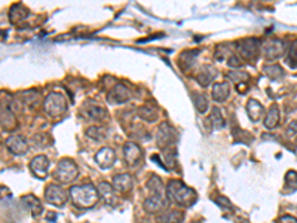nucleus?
Segmentation results:
<instances>
[{"label": "nucleus", "mask_w": 297, "mask_h": 223, "mask_svg": "<svg viewBox=\"0 0 297 223\" xmlns=\"http://www.w3.org/2000/svg\"><path fill=\"white\" fill-rule=\"evenodd\" d=\"M167 195L180 207H192L198 199L196 192L180 180H171L167 184Z\"/></svg>", "instance_id": "nucleus-1"}, {"label": "nucleus", "mask_w": 297, "mask_h": 223, "mask_svg": "<svg viewBox=\"0 0 297 223\" xmlns=\"http://www.w3.org/2000/svg\"><path fill=\"white\" fill-rule=\"evenodd\" d=\"M69 195H70L73 204L79 208L94 207L97 204L98 198H100L98 189L91 183L81 184V186H72L70 190H69Z\"/></svg>", "instance_id": "nucleus-2"}, {"label": "nucleus", "mask_w": 297, "mask_h": 223, "mask_svg": "<svg viewBox=\"0 0 297 223\" xmlns=\"http://www.w3.org/2000/svg\"><path fill=\"white\" fill-rule=\"evenodd\" d=\"M43 110L45 113L52 118V119H58L61 118L66 112H67V101L66 97L61 92H51L45 101H43Z\"/></svg>", "instance_id": "nucleus-3"}, {"label": "nucleus", "mask_w": 297, "mask_h": 223, "mask_svg": "<svg viewBox=\"0 0 297 223\" xmlns=\"http://www.w3.org/2000/svg\"><path fill=\"white\" fill-rule=\"evenodd\" d=\"M55 178L61 183H72L73 180H76V177L79 176V170H78V165L75 164L73 159H61L57 165V170H55Z\"/></svg>", "instance_id": "nucleus-4"}, {"label": "nucleus", "mask_w": 297, "mask_h": 223, "mask_svg": "<svg viewBox=\"0 0 297 223\" xmlns=\"http://www.w3.org/2000/svg\"><path fill=\"white\" fill-rule=\"evenodd\" d=\"M45 199L51 205L55 207H64L69 201V195L60 184H49L45 189Z\"/></svg>", "instance_id": "nucleus-5"}, {"label": "nucleus", "mask_w": 297, "mask_h": 223, "mask_svg": "<svg viewBox=\"0 0 297 223\" xmlns=\"http://www.w3.org/2000/svg\"><path fill=\"white\" fill-rule=\"evenodd\" d=\"M260 51V44L257 39H245L236 44V52L245 61H253L257 58Z\"/></svg>", "instance_id": "nucleus-6"}, {"label": "nucleus", "mask_w": 297, "mask_h": 223, "mask_svg": "<svg viewBox=\"0 0 297 223\" xmlns=\"http://www.w3.org/2000/svg\"><path fill=\"white\" fill-rule=\"evenodd\" d=\"M5 146H6V149H8L12 155H15V156H23V155H26L27 150H29L27 140H26V137H23V135H9V137L6 138V141H5Z\"/></svg>", "instance_id": "nucleus-7"}, {"label": "nucleus", "mask_w": 297, "mask_h": 223, "mask_svg": "<svg viewBox=\"0 0 297 223\" xmlns=\"http://www.w3.org/2000/svg\"><path fill=\"white\" fill-rule=\"evenodd\" d=\"M261 51H263L266 60L273 61V60H276V58H279V57L284 55V52H285V44L282 41H278V39L267 41V42H264V44L261 45Z\"/></svg>", "instance_id": "nucleus-8"}, {"label": "nucleus", "mask_w": 297, "mask_h": 223, "mask_svg": "<svg viewBox=\"0 0 297 223\" xmlns=\"http://www.w3.org/2000/svg\"><path fill=\"white\" fill-rule=\"evenodd\" d=\"M124 159L129 167H135L141 162L143 159V150L141 147L134 143V141H128L124 144Z\"/></svg>", "instance_id": "nucleus-9"}, {"label": "nucleus", "mask_w": 297, "mask_h": 223, "mask_svg": "<svg viewBox=\"0 0 297 223\" xmlns=\"http://www.w3.org/2000/svg\"><path fill=\"white\" fill-rule=\"evenodd\" d=\"M175 140H177V131L167 122L161 124V127L158 130V144H159V147H162V149L171 147L172 143H175Z\"/></svg>", "instance_id": "nucleus-10"}, {"label": "nucleus", "mask_w": 297, "mask_h": 223, "mask_svg": "<svg viewBox=\"0 0 297 223\" xmlns=\"http://www.w3.org/2000/svg\"><path fill=\"white\" fill-rule=\"evenodd\" d=\"M48 170H49V159L45 155H38L32 159L30 171L36 178L43 180L48 177Z\"/></svg>", "instance_id": "nucleus-11"}, {"label": "nucleus", "mask_w": 297, "mask_h": 223, "mask_svg": "<svg viewBox=\"0 0 297 223\" xmlns=\"http://www.w3.org/2000/svg\"><path fill=\"white\" fill-rule=\"evenodd\" d=\"M129 98H131V91L122 84L112 87L107 92V101L110 104H122V103H127Z\"/></svg>", "instance_id": "nucleus-12"}, {"label": "nucleus", "mask_w": 297, "mask_h": 223, "mask_svg": "<svg viewBox=\"0 0 297 223\" xmlns=\"http://www.w3.org/2000/svg\"><path fill=\"white\" fill-rule=\"evenodd\" d=\"M115 159H116V155H115V150H113L112 147H103V149L98 150L97 155H95V162H97L101 168H104V170L113 167Z\"/></svg>", "instance_id": "nucleus-13"}, {"label": "nucleus", "mask_w": 297, "mask_h": 223, "mask_svg": "<svg viewBox=\"0 0 297 223\" xmlns=\"http://www.w3.org/2000/svg\"><path fill=\"white\" fill-rule=\"evenodd\" d=\"M21 202H23V205L29 210V213H30L33 217H38V216H41L43 213L42 202H41V199L36 198L35 195H24V196L21 198Z\"/></svg>", "instance_id": "nucleus-14"}, {"label": "nucleus", "mask_w": 297, "mask_h": 223, "mask_svg": "<svg viewBox=\"0 0 297 223\" xmlns=\"http://www.w3.org/2000/svg\"><path fill=\"white\" fill-rule=\"evenodd\" d=\"M84 115L91 121H103L107 115L106 109L95 103H86L84 107Z\"/></svg>", "instance_id": "nucleus-15"}, {"label": "nucleus", "mask_w": 297, "mask_h": 223, "mask_svg": "<svg viewBox=\"0 0 297 223\" xmlns=\"http://www.w3.org/2000/svg\"><path fill=\"white\" fill-rule=\"evenodd\" d=\"M17 127L15 112L6 104V107L2 104V130L3 131H12Z\"/></svg>", "instance_id": "nucleus-16"}, {"label": "nucleus", "mask_w": 297, "mask_h": 223, "mask_svg": "<svg viewBox=\"0 0 297 223\" xmlns=\"http://www.w3.org/2000/svg\"><path fill=\"white\" fill-rule=\"evenodd\" d=\"M143 207H144V210H146L147 213L155 214V213L161 211V210L165 207V202H164V198H162L161 195H152V196H149L147 199H144Z\"/></svg>", "instance_id": "nucleus-17"}, {"label": "nucleus", "mask_w": 297, "mask_h": 223, "mask_svg": "<svg viewBox=\"0 0 297 223\" xmlns=\"http://www.w3.org/2000/svg\"><path fill=\"white\" fill-rule=\"evenodd\" d=\"M229 94H230V87H229L227 82H217V84H214L211 91V97L214 101L224 103L227 100Z\"/></svg>", "instance_id": "nucleus-18"}, {"label": "nucleus", "mask_w": 297, "mask_h": 223, "mask_svg": "<svg viewBox=\"0 0 297 223\" xmlns=\"http://www.w3.org/2000/svg\"><path fill=\"white\" fill-rule=\"evenodd\" d=\"M132 184H134V180L131 177V174L128 173H122V174H118L113 177V187L118 190V192H128L132 189Z\"/></svg>", "instance_id": "nucleus-19"}, {"label": "nucleus", "mask_w": 297, "mask_h": 223, "mask_svg": "<svg viewBox=\"0 0 297 223\" xmlns=\"http://www.w3.org/2000/svg\"><path fill=\"white\" fill-rule=\"evenodd\" d=\"M279 119H281V113H279V107L276 104H273L269 112H267V116L264 118V127L267 130H273L278 124H279Z\"/></svg>", "instance_id": "nucleus-20"}, {"label": "nucleus", "mask_w": 297, "mask_h": 223, "mask_svg": "<svg viewBox=\"0 0 297 223\" xmlns=\"http://www.w3.org/2000/svg\"><path fill=\"white\" fill-rule=\"evenodd\" d=\"M263 112H264V109H263V106L257 100H254V98L248 100V103H247V115H248V118L253 122H257L261 118Z\"/></svg>", "instance_id": "nucleus-21"}, {"label": "nucleus", "mask_w": 297, "mask_h": 223, "mask_svg": "<svg viewBox=\"0 0 297 223\" xmlns=\"http://www.w3.org/2000/svg\"><path fill=\"white\" fill-rule=\"evenodd\" d=\"M98 193L101 196V199H104L106 204H113V184L110 183H106V181H101L98 184Z\"/></svg>", "instance_id": "nucleus-22"}, {"label": "nucleus", "mask_w": 297, "mask_h": 223, "mask_svg": "<svg viewBox=\"0 0 297 223\" xmlns=\"http://www.w3.org/2000/svg\"><path fill=\"white\" fill-rule=\"evenodd\" d=\"M184 219V214L181 211H167L158 216L156 222L158 223H181Z\"/></svg>", "instance_id": "nucleus-23"}, {"label": "nucleus", "mask_w": 297, "mask_h": 223, "mask_svg": "<svg viewBox=\"0 0 297 223\" xmlns=\"http://www.w3.org/2000/svg\"><path fill=\"white\" fill-rule=\"evenodd\" d=\"M27 15H29L27 9L23 8L21 5H15V6H12V9L9 11V20H11V23H14V24L23 21Z\"/></svg>", "instance_id": "nucleus-24"}, {"label": "nucleus", "mask_w": 297, "mask_h": 223, "mask_svg": "<svg viewBox=\"0 0 297 223\" xmlns=\"http://www.w3.org/2000/svg\"><path fill=\"white\" fill-rule=\"evenodd\" d=\"M147 189L153 195H161V196H162L164 190H167V187H164V184H162V180L155 174L147 180Z\"/></svg>", "instance_id": "nucleus-25"}, {"label": "nucleus", "mask_w": 297, "mask_h": 223, "mask_svg": "<svg viewBox=\"0 0 297 223\" xmlns=\"http://www.w3.org/2000/svg\"><path fill=\"white\" fill-rule=\"evenodd\" d=\"M39 100H41V97H39V94L36 92V91H26V92H23L21 94V103H24L27 107H36L38 104H39Z\"/></svg>", "instance_id": "nucleus-26"}, {"label": "nucleus", "mask_w": 297, "mask_h": 223, "mask_svg": "<svg viewBox=\"0 0 297 223\" xmlns=\"http://www.w3.org/2000/svg\"><path fill=\"white\" fill-rule=\"evenodd\" d=\"M137 115L146 122H153V121L158 119V112L153 107H150V106H141L137 110Z\"/></svg>", "instance_id": "nucleus-27"}, {"label": "nucleus", "mask_w": 297, "mask_h": 223, "mask_svg": "<svg viewBox=\"0 0 297 223\" xmlns=\"http://www.w3.org/2000/svg\"><path fill=\"white\" fill-rule=\"evenodd\" d=\"M212 79H214V72H212V69H210V67H204V70L196 76L198 84L202 85V87H208L211 84Z\"/></svg>", "instance_id": "nucleus-28"}, {"label": "nucleus", "mask_w": 297, "mask_h": 223, "mask_svg": "<svg viewBox=\"0 0 297 223\" xmlns=\"http://www.w3.org/2000/svg\"><path fill=\"white\" fill-rule=\"evenodd\" d=\"M210 124H211L214 130H221L224 127V118L221 116V113L217 107L212 109L211 115H210Z\"/></svg>", "instance_id": "nucleus-29"}, {"label": "nucleus", "mask_w": 297, "mask_h": 223, "mask_svg": "<svg viewBox=\"0 0 297 223\" xmlns=\"http://www.w3.org/2000/svg\"><path fill=\"white\" fill-rule=\"evenodd\" d=\"M264 73L270 78V79H279L284 76V70L281 66L278 64H270V66H266L264 67Z\"/></svg>", "instance_id": "nucleus-30"}, {"label": "nucleus", "mask_w": 297, "mask_h": 223, "mask_svg": "<svg viewBox=\"0 0 297 223\" xmlns=\"http://www.w3.org/2000/svg\"><path fill=\"white\" fill-rule=\"evenodd\" d=\"M195 104L199 113H205L208 110V98L204 94H196L195 97Z\"/></svg>", "instance_id": "nucleus-31"}, {"label": "nucleus", "mask_w": 297, "mask_h": 223, "mask_svg": "<svg viewBox=\"0 0 297 223\" xmlns=\"http://www.w3.org/2000/svg\"><path fill=\"white\" fill-rule=\"evenodd\" d=\"M287 64L291 69H297V42L291 45L287 52Z\"/></svg>", "instance_id": "nucleus-32"}, {"label": "nucleus", "mask_w": 297, "mask_h": 223, "mask_svg": "<svg viewBox=\"0 0 297 223\" xmlns=\"http://www.w3.org/2000/svg\"><path fill=\"white\" fill-rule=\"evenodd\" d=\"M285 186L288 190L294 192L297 190V173L294 170H290L287 174H285Z\"/></svg>", "instance_id": "nucleus-33"}, {"label": "nucleus", "mask_w": 297, "mask_h": 223, "mask_svg": "<svg viewBox=\"0 0 297 223\" xmlns=\"http://www.w3.org/2000/svg\"><path fill=\"white\" fill-rule=\"evenodd\" d=\"M86 134H88V137H91V138H94V140H97V141L106 138V131H104L101 127H91V128L86 131Z\"/></svg>", "instance_id": "nucleus-34"}, {"label": "nucleus", "mask_w": 297, "mask_h": 223, "mask_svg": "<svg viewBox=\"0 0 297 223\" xmlns=\"http://www.w3.org/2000/svg\"><path fill=\"white\" fill-rule=\"evenodd\" d=\"M229 78L232 79V82L239 84V82L247 81V79H248V75H247V73H242V72H230V73H229Z\"/></svg>", "instance_id": "nucleus-35"}, {"label": "nucleus", "mask_w": 297, "mask_h": 223, "mask_svg": "<svg viewBox=\"0 0 297 223\" xmlns=\"http://www.w3.org/2000/svg\"><path fill=\"white\" fill-rule=\"evenodd\" d=\"M227 63H229V66H230V67H235V69L241 67V64H242V61H241V57H239L238 54H232V55L229 57Z\"/></svg>", "instance_id": "nucleus-36"}, {"label": "nucleus", "mask_w": 297, "mask_h": 223, "mask_svg": "<svg viewBox=\"0 0 297 223\" xmlns=\"http://www.w3.org/2000/svg\"><path fill=\"white\" fill-rule=\"evenodd\" d=\"M215 202H217L220 207H223V208H227V210L233 211V205H232V202H230L227 198H224V196H220V198H217V199H215Z\"/></svg>", "instance_id": "nucleus-37"}, {"label": "nucleus", "mask_w": 297, "mask_h": 223, "mask_svg": "<svg viewBox=\"0 0 297 223\" xmlns=\"http://www.w3.org/2000/svg\"><path fill=\"white\" fill-rule=\"evenodd\" d=\"M276 223H297V219L296 217H293V216H281L278 220H276Z\"/></svg>", "instance_id": "nucleus-38"}, {"label": "nucleus", "mask_w": 297, "mask_h": 223, "mask_svg": "<svg viewBox=\"0 0 297 223\" xmlns=\"http://www.w3.org/2000/svg\"><path fill=\"white\" fill-rule=\"evenodd\" d=\"M287 135H288V137L297 135V121L291 122V124L288 125V128H287Z\"/></svg>", "instance_id": "nucleus-39"}]
</instances>
